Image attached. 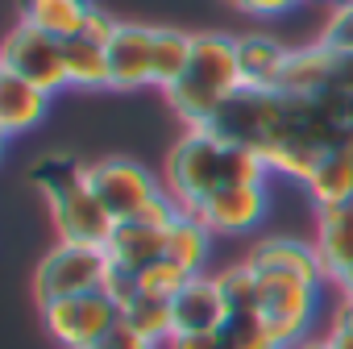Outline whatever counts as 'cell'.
Here are the masks:
<instances>
[{
  "label": "cell",
  "mask_w": 353,
  "mask_h": 349,
  "mask_svg": "<svg viewBox=\"0 0 353 349\" xmlns=\"http://www.w3.org/2000/svg\"><path fill=\"white\" fill-rule=\"evenodd\" d=\"M266 179L270 170L258 150L233 146L212 129H183V137L166 150V166H162V188L183 212H192L200 200H208L221 188L266 183Z\"/></svg>",
  "instance_id": "cell-1"
},
{
  "label": "cell",
  "mask_w": 353,
  "mask_h": 349,
  "mask_svg": "<svg viewBox=\"0 0 353 349\" xmlns=\"http://www.w3.org/2000/svg\"><path fill=\"white\" fill-rule=\"evenodd\" d=\"M241 67H237V38L233 34H192V59L183 67V75L174 79L162 96L170 104V112L183 121V129H204L216 108L241 92Z\"/></svg>",
  "instance_id": "cell-2"
},
{
  "label": "cell",
  "mask_w": 353,
  "mask_h": 349,
  "mask_svg": "<svg viewBox=\"0 0 353 349\" xmlns=\"http://www.w3.org/2000/svg\"><path fill=\"white\" fill-rule=\"evenodd\" d=\"M254 275H258V312L283 349L312 337L316 324L328 316V303H324L328 283L324 279L287 275V270H254Z\"/></svg>",
  "instance_id": "cell-3"
},
{
  "label": "cell",
  "mask_w": 353,
  "mask_h": 349,
  "mask_svg": "<svg viewBox=\"0 0 353 349\" xmlns=\"http://www.w3.org/2000/svg\"><path fill=\"white\" fill-rule=\"evenodd\" d=\"M108 279H112L108 246L54 241V246L38 258V266H34V303L71 299V295H92V291H104Z\"/></svg>",
  "instance_id": "cell-4"
},
{
  "label": "cell",
  "mask_w": 353,
  "mask_h": 349,
  "mask_svg": "<svg viewBox=\"0 0 353 349\" xmlns=\"http://www.w3.org/2000/svg\"><path fill=\"white\" fill-rule=\"evenodd\" d=\"M42 328L59 349H96L117 324H121V303L108 291L92 295H71V299H50L38 303Z\"/></svg>",
  "instance_id": "cell-5"
},
{
  "label": "cell",
  "mask_w": 353,
  "mask_h": 349,
  "mask_svg": "<svg viewBox=\"0 0 353 349\" xmlns=\"http://www.w3.org/2000/svg\"><path fill=\"white\" fill-rule=\"evenodd\" d=\"M88 183L96 192V200L112 212V221H133L141 217L166 188H162V174H154L150 166H141L137 158H100L88 170Z\"/></svg>",
  "instance_id": "cell-6"
},
{
  "label": "cell",
  "mask_w": 353,
  "mask_h": 349,
  "mask_svg": "<svg viewBox=\"0 0 353 349\" xmlns=\"http://www.w3.org/2000/svg\"><path fill=\"white\" fill-rule=\"evenodd\" d=\"M283 108H287V92H279V88H241L216 108V117L204 129H212L216 137H225L233 146L262 150L274 137V129L283 121Z\"/></svg>",
  "instance_id": "cell-7"
},
{
  "label": "cell",
  "mask_w": 353,
  "mask_h": 349,
  "mask_svg": "<svg viewBox=\"0 0 353 349\" xmlns=\"http://www.w3.org/2000/svg\"><path fill=\"white\" fill-rule=\"evenodd\" d=\"M0 71H9L42 92H63L67 88V67H63V38H50L26 21H13L0 46Z\"/></svg>",
  "instance_id": "cell-8"
},
{
  "label": "cell",
  "mask_w": 353,
  "mask_h": 349,
  "mask_svg": "<svg viewBox=\"0 0 353 349\" xmlns=\"http://www.w3.org/2000/svg\"><path fill=\"white\" fill-rule=\"evenodd\" d=\"M266 212H270V188L266 183H237V188L212 192L188 217H196L204 229H212V237H245L266 221Z\"/></svg>",
  "instance_id": "cell-9"
},
{
  "label": "cell",
  "mask_w": 353,
  "mask_h": 349,
  "mask_svg": "<svg viewBox=\"0 0 353 349\" xmlns=\"http://www.w3.org/2000/svg\"><path fill=\"white\" fill-rule=\"evenodd\" d=\"M154 88V26L121 21L108 42V92Z\"/></svg>",
  "instance_id": "cell-10"
},
{
  "label": "cell",
  "mask_w": 353,
  "mask_h": 349,
  "mask_svg": "<svg viewBox=\"0 0 353 349\" xmlns=\"http://www.w3.org/2000/svg\"><path fill=\"white\" fill-rule=\"evenodd\" d=\"M170 320H174V337H208L221 332L229 320V303L216 287V275H192L179 291L170 295Z\"/></svg>",
  "instance_id": "cell-11"
},
{
  "label": "cell",
  "mask_w": 353,
  "mask_h": 349,
  "mask_svg": "<svg viewBox=\"0 0 353 349\" xmlns=\"http://www.w3.org/2000/svg\"><path fill=\"white\" fill-rule=\"evenodd\" d=\"M46 212H50V225H54L59 241L108 246V237H112V229H117L112 212L96 200L92 183H83V188H75V192H67V196L50 200V204H46Z\"/></svg>",
  "instance_id": "cell-12"
},
{
  "label": "cell",
  "mask_w": 353,
  "mask_h": 349,
  "mask_svg": "<svg viewBox=\"0 0 353 349\" xmlns=\"http://www.w3.org/2000/svg\"><path fill=\"white\" fill-rule=\"evenodd\" d=\"M341 67H345V59H336L320 42L291 46L283 79H279V92H287V96H320V92L341 83Z\"/></svg>",
  "instance_id": "cell-13"
},
{
  "label": "cell",
  "mask_w": 353,
  "mask_h": 349,
  "mask_svg": "<svg viewBox=\"0 0 353 349\" xmlns=\"http://www.w3.org/2000/svg\"><path fill=\"white\" fill-rule=\"evenodd\" d=\"M166 237L170 229L162 225H150V221H117L112 237H108V258H112V270H125V275H137L145 270L150 262L166 258Z\"/></svg>",
  "instance_id": "cell-14"
},
{
  "label": "cell",
  "mask_w": 353,
  "mask_h": 349,
  "mask_svg": "<svg viewBox=\"0 0 353 349\" xmlns=\"http://www.w3.org/2000/svg\"><path fill=\"white\" fill-rule=\"evenodd\" d=\"M50 112V92L0 71V133H5V141L21 137V133H34Z\"/></svg>",
  "instance_id": "cell-15"
},
{
  "label": "cell",
  "mask_w": 353,
  "mask_h": 349,
  "mask_svg": "<svg viewBox=\"0 0 353 349\" xmlns=\"http://www.w3.org/2000/svg\"><path fill=\"white\" fill-rule=\"evenodd\" d=\"M320 270L328 279V287L353 266V204L345 208H324L316 212V233H312Z\"/></svg>",
  "instance_id": "cell-16"
},
{
  "label": "cell",
  "mask_w": 353,
  "mask_h": 349,
  "mask_svg": "<svg viewBox=\"0 0 353 349\" xmlns=\"http://www.w3.org/2000/svg\"><path fill=\"white\" fill-rule=\"evenodd\" d=\"M303 192H307V200H312L316 212L353 204V150H345V146L328 150L312 166V174L303 179Z\"/></svg>",
  "instance_id": "cell-17"
},
{
  "label": "cell",
  "mask_w": 353,
  "mask_h": 349,
  "mask_svg": "<svg viewBox=\"0 0 353 349\" xmlns=\"http://www.w3.org/2000/svg\"><path fill=\"white\" fill-rule=\"evenodd\" d=\"M291 46L270 38V34H237V67H241V83L245 88H279L283 67H287Z\"/></svg>",
  "instance_id": "cell-18"
},
{
  "label": "cell",
  "mask_w": 353,
  "mask_h": 349,
  "mask_svg": "<svg viewBox=\"0 0 353 349\" xmlns=\"http://www.w3.org/2000/svg\"><path fill=\"white\" fill-rule=\"evenodd\" d=\"M88 170H92V162H83L79 154H71V150H46V154H38V158L30 162L26 179H30V188L42 196V204H50V200H59V196L83 188V183H88Z\"/></svg>",
  "instance_id": "cell-19"
},
{
  "label": "cell",
  "mask_w": 353,
  "mask_h": 349,
  "mask_svg": "<svg viewBox=\"0 0 353 349\" xmlns=\"http://www.w3.org/2000/svg\"><path fill=\"white\" fill-rule=\"evenodd\" d=\"M92 9H96V0H17V21L67 42L83 34Z\"/></svg>",
  "instance_id": "cell-20"
},
{
  "label": "cell",
  "mask_w": 353,
  "mask_h": 349,
  "mask_svg": "<svg viewBox=\"0 0 353 349\" xmlns=\"http://www.w3.org/2000/svg\"><path fill=\"white\" fill-rule=\"evenodd\" d=\"M63 67H67V88H75V92L108 88V46H100L83 34L63 42Z\"/></svg>",
  "instance_id": "cell-21"
},
{
  "label": "cell",
  "mask_w": 353,
  "mask_h": 349,
  "mask_svg": "<svg viewBox=\"0 0 353 349\" xmlns=\"http://www.w3.org/2000/svg\"><path fill=\"white\" fill-rule=\"evenodd\" d=\"M212 229H204L196 217H179L170 225V237H166V258L179 262L188 275H208V262H212Z\"/></svg>",
  "instance_id": "cell-22"
},
{
  "label": "cell",
  "mask_w": 353,
  "mask_h": 349,
  "mask_svg": "<svg viewBox=\"0 0 353 349\" xmlns=\"http://www.w3.org/2000/svg\"><path fill=\"white\" fill-rule=\"evenodd\" d=\"M192 59V34L174 26H154V88L166 92Z\"/></svg>",
  "instance_id": "cell-23"
},
{
  "label": "cell",
  "mask_w": 353,
  "mask_h": 349,
  "mask_svg": "<svg viewBox=\"0 0 353 349\" xmlns=\"http://www.w3.org/2000/svg\"><path fill=\"white\" fill-rule=\"evenodd\" d=\"M121 324H129L133 332H141V337H150V341L166 345V341L174 337V320H170V299L137 291V295H133V299H129V303L121 308Z\"/></svg>",
  "instance_id": "cell-24"
},
{
  "label": "cell",
  "mask_w": 353,
  "mask_h": 349,
  "mask_svg": "<svg viewBox=\"0 0 353 349\" xmlns=\"http://www.w3.org/2000/svg\"><path fill=\"white\" fill-rule=\"evenodd\" d=\"M212 275H216V287H221L229 312L258 308V275L250 270L245 258H241V262H229V266H221V270H212Z\"/></svg>",
  "instance_id": "cell-25"
},
{
  "label": "cell",
  "mask_w": 353,
  "mask_h": 349,
  "mask_svg": "<svg viewBox=\"0 0 353 349\" xmlns=\"http://www.w3.org/2000/svg\"><path fill=\"white\" fill-rule=\"evenodd\" d=\"M316 42L328 46L336 59H353V5H328V17H324Z\"/></svg>",
  "instance_id": "cell-26"
},
{
  "label": "cell",
  "mask_w": 353,
  "mask_h": 349,
  "mask_svg": "<svg viewBox=\"0 0 353 349\" xmlns=\"http://www.w3.org/2000/svg\"><path fill=\"white\" fill-rule=\"evenodd\" d=\"M137 279V291H145V295H162V299H170L174 291H179L192 275L179 266V262H170V258H158V262H150L145 270H137L133 275Z\"/></svg>",
  "instance_id": "cell-27"
},
{
  "label": "cell",
  "mask_w": 353,
  "mask_h": 349,
  "mask_svg": "<svg viewBox=\"0 0 353 349\" xmlns=\"http://www.w3.org/2000/svg\"><path fill=\"white\" fill-rule=\"evenodd\" d=\"M303 5H307V0H229L233 13L254 17V21H279V17H291Z\"/></svg>",
  "instance_id": "cell-28"
},
{
  "label": "cell",
  "mask_w": 353,
  "mask_h": 349,
  "mask_svg": "<svg viewBox=\"0 0 353 349\" xmlns=\"http://www.w3.org/2000/svg\"><path fill=\"white\" fill-rule=\"evenodd\" d=\"M324 337L336 345V349H353V299H341L328 308L324 316Z\"/></svg>",
  "instance_id": "cell-29"
},
{
  "label": "cell",
  "mask_w": 353,
  "mask_h": 349,
  "mask_svg": "<svg viewBox=\"0 0 353 349\" xmlns=\"http://www.w3.org/2000/svg\"><path fill=\"white\" fill-rule=\"evenodd\" d=\"M96 349H166V345H158V341H150V337H141V332H133L129 324H117Z\"/></svg>",
  "instance_id": "cell-30"
},
{
  "label": "cell",
  "mask_w": 353,
  "mask_h": 349,
  "mask_svg": "<svg viewBox=\"0 0 353 349\" xmlns=\"http://www.w3.org/2000/svg\"><path fill=\"white\" fill-rule=\"evenodd\" d=\"M117 26H121V17H112V13H104V9L96 5V9H92V17H88V26H83V38H92V42L108 46V42H112V34H117Z\"/></svg>",
  "instance_id": "cell-31"
},
{
  "label": "cell",
  "mask_w": 353,
  "mask_h": 349,
  "mask_svg": "<svg viewBox=\"0 0 353 349\" xmlns=\"http://www.w3.org/2000/svg\"><path fill=\"white\" fill-rule=\"evenodd\" d=\"M166 349H233V341L225 332H208V337H170Z\"/></svg>",
  "instance_id": "cell-32"
},
{
  "label": "cell",
  "mask_w": 353,
  "mask_h": 349,
  "mask_svg": "<svg viewBox=\"0 0 353 349\" xmlns=\"http://www.w3.org/2000/svg\"><path fill=\"white\" fill-rule=\"evenodd\" d=\"M287 349H336L324 332H312V337H303V341H295V345H287Z\"/></svg>",
  "instance_id": "cell-33"
},
{
  "label": "cell",
  "mask_w": 353,
  "mask_h": 349,
  "mask_svg": "<svg viewBox=\"0 0 353 349\" xmlns=\"http://www.w3.org/2000/svg\"><path fill=\"white\" fill-rule=\"evenodd\" d=\"M332 291H336L341 299H353V266H349V270H345V275L332 283Z\"/></svg>",
  "instance_id": "cell-34"
},
{
  "label": "cell",
  "mask_w": 353,
  "mask_h": 349,
  "mask_svg": "<svg viewBox=\"0 0 353 349\" xmlns=\"http://www.w3.org/2000/svg\"><path fill=\"white\" fill-rule=\"evenodd\" d=\"M328 5H353V0H328Z\"/></svg>",
  "instance_id": "cell-35"
}]
</instances>
